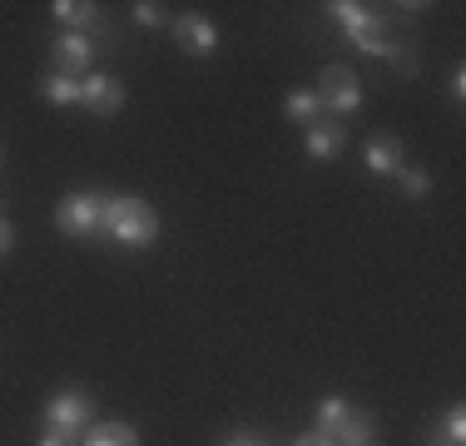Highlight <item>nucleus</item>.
Here are the masks:
<instances>
[{
  "instance_id": "1",
  "label": "nucleus",
  "mask_w": 466,
  "mask_h": 446,
  "mask_svg": "<svg viewBox=\"0 0 466 446\" xmlns=\"http://www.w3.org/2000/svg\"><path fill=\"white\" fill-rule=\"evenodd\" d=\"M99 228L109 233L115 243H129V248H144V243L159 238V218L154 208L135 194H119V198H105V214H99Z\"/></svg>"
},
{
  "instance_id": "11",
  "label": "nucleus",
  "mask_w": 466,
  "mask_h": 446,
  "mask_svg": "<svg viewBox=\"0 0 466 446\" xmlns=\"http://www.w3.org/2000/svg\"><path fill=\"white\" fill-rule=\"evenodd\" d=\"M368 169L377 174V178H387V174H402V144L397 139H372L368 144Z\"/></svg>"
},
{
  "instance_id": "23",
  "label": "nucleus",
  "mask_w": 466,
  "mask_h": 446,
  "mask_svg": "<svg viewBox=\"0 0 466 446\" xmlns=\"http://www.w3.org/2000/svg\"><path fill=\"white\" fill-rule=\"evenodd\" d=\"M224 446H268L263 437H253V431H238V437H228Z\"/></svg>"
},
{
  "instance_id": "15",
  "label": "nucleus",
  "mask_w": 466,
  "mask_h": 446,
  "mask_svg": "<svg viewBox=\"0 0 466 446\" xmlns=\"http://www.w3.org/2000/svg\"><path fill=\"white\" fill-rule=\"evenodd\" d=\"M318 109H323L318 89H293V95H288V115H293V119H303V125H313V119H318Z\"/></svg>"
},
{
  "instance_id": "24",
  "label": "nucleus",
  "mask_w": 466,
  "mask_h": 446,
  "mask_svg": "<svg viewBox=\"0 0 466 446\" xmlns=\"http://www.w3.org/2000/svg\"><path fill=\"white\" fill-rule=\"evenodd\" d=\"M10 243H15V228H10L5 218H0V253H10Z\"/></svg>"
},
{
  "instance_id": "18",
  "label": "nucleus",
  "mask_w": 466,
  "mask_h": 446,
  "mask_svg": "<svg viewBox=\"0 0 466 446\" xmlns=\"http://www.w3.org/2000/svg\"><path fill=\"white\" fill-rule=\"evenodd\" d=\"M164 5H154V0H139L135 5V25H144V30H154V25H164Z\"/></svg>"
},
{
  "instance_id": "17",
  "label": "nucleus",
  "mask_w": 466,
  "mask_h": 446,
  "mask_svg": "<svg viewBox=\"0 0 466 446\" xmlns=\"http://www.w3.org/2000/svg\"><path fill=\"white\" fill-rule=\"evenodd\" d=\"M328 10L342 20V30H348V35H352V30H362V20H368V5H352V0H338V5H328Z\"/></svg>"
},
{
  "instance_id": "5",
  "label": "nucleus",
  "mask_w": 466,
  "mask_h": 446,
  "mask_svg": "<svg viewBox=\"0 0 466 446\" xmlns=\"http://www.w3.org/2000/svg\"><path fill=\"white\" fill-rule=\"evenodd\" d=\"M80 105H90L95 115H115V109H125V85H119L115 75H85Z\"/></svg>"
},
{
  "instance_id": "14",
  "label": "nucleus",
  "mask_w": 466,
  "mask_h": 446,
  "mask_svg": "<svg viewBox=\"0 0 466 446\" xmlns=\"http://www.w3.org/2000/svg\"><path fill=\"white\" fill-rule=\"evenodd\" d=\"M40 95L50 99V105H80V80H70V75H46V80H40Z\"/></svg>"
},
{
  "instance_id": "6",
  "label": "nucleus",
  "mask_w": 466,
  "mask_h": 446,
  "mask_svg": "<svg viewBox=\"0 0 466 446\" xmlns=\"http://www.w3.org/2000/svg\"><path fill=\"white\" fill-rule=\"evenodd\" d=\"M95 60V40L90 35H75V30H65L60 40H55V65H60V75H70V80H80V70Z\"/></svg>"
},
{
  "instance_id": "3",
  "label": "nucleus",
  "mask_w": 466,
  "mask_h": 446,
  "mask_svg": "<svg viewBox=\"0 0 466 446\" xmlns=\"http://www.w3.org/2000/svg\"><path fill=\"white\" fill-rule=\"evenodd\" d=\"M99 214H105V194H70L60 208H55V223L65 233H95L99 228Z\"/></svg>"
},
{
  "instance_id": "16",
  "label": "nucleus",
  "mask_w": 466,
  "mask_h": 446,
  "mask_svg": "<svg viewBox=\"0 0 466 446\" xmlns=\"http://www.w3.org/2000/svg\"><path fill=\"white\" fill-rule=\"evenodd\" d=\"M348 401H342V397H323V401H318V431H328V437H332V431H338V421L342 417H348Z\"/></svg>"
},
{
  "instance_id": "21",
  "label": "nucleus",
  "mask_w": 466,
  "mask_h": 446,
  "mask_svg": "<svg viewBox=\"0 0 466 446\" xmlns=\"http://www.w3.org/2000/svg\"><path fill=\"white\" fill-rule=\"evenodd\" d=\"M40 446H80V437H75V431H60V427H46L40 431Z\"/></svg>"
},
{
  "instance_id": "13",
  "label": "nucleus",
  "mask_w": 466,
  "mask_h": 446,
  "mask_svg": "<svg viewBox=\"0 0 466 446\" xmlns=\"http://www.w3.org/2000/svg\"><path fill=\"white\" fill-rule=\"evenodd\" d=\"M85 446H139V431L129 421H99V427H90Z\"/></svg>"
},
{
  "instance_id": "4",
  "label": "nucleus",
  "mask_w": 466,
  "mask_h": 446,
  "mask_svg": "<svg viewBox=\"0 0 466 446\" xmlns=\"http://www.w3.org/2000/svg\"><path fill=\"white\" fill-rule=\"evenodd\" d=\"M46 427H60V431H75L90 427V397L85 392H55L50 407H46Z\"/></svg>"
},
{
  "instance_id": "22",
  "label": "nucleus",
  "mask_w": 466,
  "mask_h": 446,
  "mask_svg": "<svg viewBox=\"0 0 466 446\" xmlns=\"http://www.w3.org/2000/svg\"><path fill=\"white\" fill-rule=\"evenodd\" d=\"M293 446H338V441H332L328 431H308V437H298Z\"/></svg>"
},
{
  "instance_id": "9",
  "label": "nucleus",
  "mask_w": 466,
  "mask_h": 446,
  "mask_svg": "<svg viewBox=\"0 0 466 446\" xmlns=\"http://www.w3.org/2000/svg\"><path fill=\"white\" fill-rule=\"evenodd\" d=\"M342 144H348L342 119H313L308 125V154L313 159H332V154H342Z\"/></svg>"
},
{
  "instance_id": "20",
  "label": "nucleus",
  "mask_w": 466,
  "mask_h": 446,
  "mask_svg": "<svg viewBox=\"0 0 466 446\" xmlns=\"http://www.w3.org/2000/svg\"><path fill=\"white\" fill-rule=\"evenodd\" d=\"M402 184H407V194H412V198H421L431 188V178L421 174V169H402Z\"/></svg>"
},
{
  "instance_id": "2",
  "label": "nucleus",
  "mask_w": 466,
  "mask_h": 446,
  "mask_svg": "<svg viewBox=\"0 0 466 446\" xmlns=\"http://www.w3.org/2000/svg\"><path fill=\"white\" fill-rule=\"evenodd\" d=\"M318 99H323V105H332L338 115H352V109L362 105L358 75H352L348 65H328V70H323V85H318Z\"/></svg>"
},
{
  "instance_id": "19",
  "label": "nucleus",
  "mask_w": 466,
  "mask_h": 446,
  "mask_svg": "<svg viewBox=\"0 0 466 446\" xmlns=\"http://www.w3.org/2000/svg\"><path fill=\"white\" fill-rule=\"evenodd\" d=\"M466 441V417H461V407L447 417V427H441V446H461Z\"/></svg>"
},
{
  "instance_id": "10",
  "label": "nucleus",
  "mask_w": 466,
  "mask_h": 446,
  "mask_svg": "<svg viewBox=\"0 0 466 446\" xmlns=\"http://www.w3.org/2000/svg\"><path fill=\"white\" fill-rule=\"evenodd\" d=\"M332 441L338 446H377V421L368 411H348V417L338 421V431H332Z\"/></svg>"
},
{
  "instance_id": "7",
  "label": "nucleus",
  "mask_w": 466,
  "mask_h": 446,
  "mask_svg": "<svg viewBox=\"0 0 466 446\" xmlns=\"http://www.w3.org/2000/svg\"><path fill=\"white\" fill-rule=\"evenodd\" d=\"M55 20H65V25L75 30V35H105V20H99V5H90V0H55Z\"/></svg>"
},
{
  "instance_id": "12",
  "label": "nucleus",
  "mask_w": 466,
  "mask_h": 446,
  "mask_svg": "<svg viewBox=\"0 0 466 446\" xmlns=\"http://www.w3.org/2000/svg\"><path fill=\"white\" fill-rule=\"evenodd\" d=\"M352 45H358V50H368V55H397V45H392V35H387V25L377 15H368L362 20V30H352Z\"/></svg>"
},
{
  "instance_id": "8",
  "label": "nucleus",
  "mask_w": 466,
  "mask_h": 446,
  "mask_svg": "<svg viewBox=\"0 0 466 446\" xmlns=\"http://www.w3.org/2000/svg\"><path fill=\"white\" fill-rule=\"evenodd\" d=\"M174 40H179L188 55H214L218 50V30L208 25L204 15H179L174 20Z\"/></svg>"
}]
</instances>
